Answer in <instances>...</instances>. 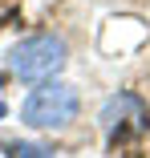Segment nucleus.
<instances>
[{"label": "nucleus", "mask_w": 150, "mask_h": 158, "mask_svg": "<svg viewBox=\"0 0 150 158\" xmlns=\"http://www.w3.org/2000/svg\"><path fill=\"white\" fill-rule=\"evenodd\" d=\"M4 114H8V110H4V106H0V118H4Z\"/></svg>", "instance_id": "39448f33"}, {"label": "nucleus", "mask_w": 150, "mask_h": 158, "mask_svg": "<svg viewBox=\"0 0 150 158\" xmlns=\"http://www.w3.org/2000/svg\"><path fill=\"white\" fill-rule=\"evenodd\" d=\"M81 110V98L77 89L69 81H41L33 93L24 98L20 106V122L24 126H37V130H61V126H69Z\"/></svg>", "instance_id": "f257e3e1"}, {"label": "nucleus", "mask_w": 150, "mask_h": 158, "mask_svg": "<svg viewBox=\"0 0 150 158\" xmlns=\"http://www.w3.org/2000/svg\"><path fill=\"white\" fill-rule=\"evenodd\" d=\"M126 114H146V110H142L138 98H130V93H118V98H110V102L102 106V126H106V134H114L118 126H122Z\"/></svg>", "instance_id": "7ed1b4c3"}, {"label": "nucleus", "mask_w": 150, "mask_h": 158, "mask_svg": "<svg viewBox=\"0 0 150 158\" xmlns=\"http://www.w3.org/2000/svg\"><path fill=\"white\" fill-rule=\"evenodd\" d=\"M4 158H53V150H49L45 142H24V138H16V142L4 146Z\"/></svg>", "instance_id": "20e7f679"}, {"label": "nucleus", "mask_w": 150, "mask_h": 158, "mask_svg": "<svg viewBox=\"0 0 150 158\" xmlns=\"http://www.w3.org/2000/svg\"><path fill=\"white\" fill-rule=\"evenodd\" d=\"M69 49L57 33H37V37H24L20 45L8 49V69L20 81H53L57 73L65 69Z\"/></svg>", "instance_id": "f03ea898"}]
</instances>
